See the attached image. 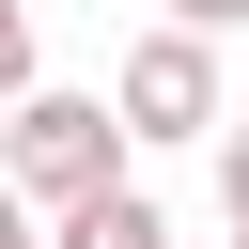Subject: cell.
<instances>
[{"instance_id":"1","label":"cell","mask_w":249,"mask_h":249,"mask_svg":"<svg viewBox=\"0 0 249 249\" xmlns=\"http://www.w3.org/2000/svg\"><path fill=\"white\" fill-rule=\"evenodd\" d=\"M109 171H124V124H109L93 93H47V78H31V93L0 109V187H16L31 218L78 202V187H109Z\"/></svg>"},{"instance_id":"2","label":"cell","mask_w":249,"mask_h":249,"mask_svg":"<svg viewBox=\"0 0 249 249\" xmlns=\"http://www.w3.org/2000/svg\"><path fill=\"white\" fill-rule=\"evenodd\" d=\"M109 124H124V140H218V47H202V31H140Z\"/></svg>"},{"instance_id":"3","label":"cell","mask_w":249,"mask_h":249,"mask_svg":"<svg viewBox=\"0 0 249 249\" xmlns=\"http://www.w3.org/2000/svg\"><path fill=\"white\" fill-rule=\"evenodd\" d=\"M47 249H171V218L109 171V187H78V202H47Z\"/></svg>"},{"instance_id":"4","label":"cell","mask_w":249,"mask_h":249,"mask_svg":"<svg viewBox=\"0 0 249 249\" xmlns=\"http://www.w3.org/2000/svg\"><path fill=\"white\" fill-rule=\"evenodd\" d=\"M31 78H47V62H31V0H0V109H16Z\"/></svg>"},{"instance_id":"5","label":"cell","mask_w":249,"mask_h":249,"mask_svg":"<svg viewBox=\"0 0 249 249\" xmlns=\"http://www.w3.org/2000/svg\"><path fill=\"white\" fill-rule=\"evenodd\" d=\"M218 218H233V233H249V124H233V140H218Z\"/></svg>"},{"instance_id":"6","label":"cell","mask_w":249,"mask_h":249,"mask_svg":"<svg viewBox=\"0 0 249 249\" xmlns=\"http://www.w3.org/2000/svg\"><path fill=\"white\" fill-rule=\"evenodd\" d=\"M171 31H202V47H218V31H249V0H171Z\"/></svg>"},{"instance_id":"7","label":"cell","mask_w":249,"mask_h":249,"mask_svg":"<svg viewBox=\"0 0 249 249\" xmlns=\"http://www.w3.org/2000/svg\"><path fill=\"white\" fill-rule=\"evenodd\" d=\"M0 249H47V218H31V202H16V187H0Z\"/></svg>"},{"instance_id":"8","label":"cell","mask_w":249,"mask_h":249,"mask_svg":"<svg viewBox=\"0 0 249 249\" xmlns=\"http://www.w3.org/2000/svg\"><path fill=\"white\" fill-rule=\"evenodd\" d=\"M233 249H249V233H233Z\"/></svg>"}]
</instances>
